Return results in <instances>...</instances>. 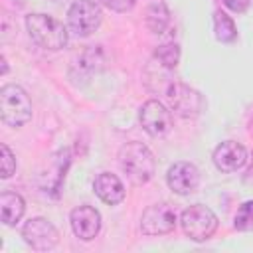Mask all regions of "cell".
<instances>
[{
	"label": "cell",
	"instance_id": "6",
	"mask_svg": "<svg viewBox=\"0 0 253 253\" xmlns=\"http://www.w3.org/2000/svg\"><path fill=\"white\" fill-rule=\"evenodd\" d=\"M164 95L170 103V111H174L182 119H196L204 111L202 95L180 81H170Z\"/></svg>",
	"mask_w": 253,
	"mask_h": 253
},
{
	"label": "cell",
	"instance_id": "12",
	"mask_svg": "<svg viewBox=\"0 0 253 253\" xmlns=\"http://www.w3.org/2000/svg\"><path fill=\"white\" fill-rule=\"evenodd\" d=\"M211 160H213L215 168L221 172H237L247 162V150L241 142L225 140L215 146Z\"/></svg>",
	"mask_w": 253,
	"mask_h": 253
},
{
	"label": "cell",
	"instance_id": "14",
	"mask_svg": "<svg viewBox=\"0 0 253 253\" xmlns=\"http://www.w3.org/2000/svg\"><path fill=\"white\" fill-rule=\"evenodd\" d=\"M0 211H2V223L4 225H16L26 211V202L20 194L4 190L0 194Z\"/></svg>",
	"mask_w": 253,
	"mask_h": 253
},
{
	"label": "cell",
	"instance_id": "1",
	"mask_svg": "<svg viewBox=\"0 0 253 253\" xmlns=\"http://www.w3.org/2000/svg\"><path fill=\"white\" fill-rule=\"evenodd\" d=\"M119 164H121L123 172L126 174V178L134 186L146 184L154 176V170H156V162H154L150 148L142 142H136V140L121 146Z\"/></svg>",
	"mask_w": 253,
	"mask_h": 253
},
{
	"label": "cell",
	"instance_id": "2",
	"mask_svg": "<svg viewBox=\"0 0 253 253\" xmlns=\"http://www.w3.org/2000/svg\"><path fill=\"white\" fill-rule=\"evenodd\" d=\"M26 30L30 38L43 49L57 51L67 45L69 42V32L67 28L53 16L49 14H28L26 16Z\"/></svg>",
	"mask_w": 253,
	"mask_h": 253
},
{
	"label": "cell",
	"instance_id": "4",
	"mask_svg": "<svg viewBox=\"0 0 253 253\" xmlns=\"http://www.w3.org/2000/svg\"><path fill=\"white\" fill-rule=\"evenodd\" d=\"M180 225H182V231L190 239H194V241H206L217 229V215L208 206L194 204V206H190V208H186L182 211Z\"/></svg>",
	"mask_w": 253,
	"mask_h": 253
},
{
	"label": "cell",
	"instance_id": "16",
	"mask_svg": "<svg viewBox=\"0 0 253 253\" xmlns=\"http://www.w3.org/2000/svg\"><path fill=\"white\" fill-rule=\"evenodd\" d=\"M213 32H215V38L223 43H229L237 38V28L233 20L225 12H219V10L213 14Z\"/></svg>",
	"mask_w": 253,
	"mask_h": 253
},
{
	"label": "cell",
	"instance_id": "9",
	"mask_svg": "<svg viewBox=\"0 0 253 253\" xmlns=\"http://www.w3.org/2000/svg\"><path fill=\"white\" fill-rule=\"evenodd\" d=\"M24 241L36 251H49L59 243V231L45 217H32L22 227Z\"/></svg>",
	"mask_w": 253,
	"mask_h": 253
},
{
	"label": "cell",
	"instance_id": "5",
	"mask_svg": "<svg viewBox=\"0 0 253 253\" xmlns=\"http://www.w3.org/2000/svg\"><path fill=\"white\" fill-rule=\"evenodd\" d=\"M101 22H103L101 6L93 0H75L67 10V26L79 38H87L93 32H97Z\"/></svg>",
	"mask_w": 253,
	"mask_h": 253
},
{
	"label": "cell",
	"instance_id": "20",
	"mask_svg": "<svg viewBox=\"0 0 253 253\" xmlns=\"http://www.w3.org/2000/svg\"><path fill=\"white\" fill-rule=\"evenodd\" d=\"M99 2L103 6H107L109 10H113V12H126L134 6L136 0H99Z\"/></svg>",
	"mask_w": 253,
	"mask_h": 253
},
{
	"label": "cell",
	"instance_id": "8",
	"mask_svg": "<svg viewBox=\"0 0 253 253\" xmlns=\"http://www.w3.org/2000/svg\"><path fill=\"white\" fill-rule=\"evenodd\" d=\"M176 211L170 204L160 202V204H152L142 211L140 217V229L146 235H164L174 231L176 227Z\"/></svg>",
	"mask_w": 253,
	"mask_h": 253
},
{
	"label": "cell",
	"instance_id": "21",
	"mask_svg": "<svg viewBox=\"0 0 253 253\" xmlns=\"http://www.w3.org/2000/svg\"><path fill=\"white\" fill-rule=\"evenodd\" d=\"M231 12H237V14H241V12H245L247 10V6H249V0H221Z\"/></svg>",
	"mask_w": 253,
	"mask_h": 253
},
{
	"label": "cell",
	"instance_id": "19",
	"mask_svg": "<svg viewBox=\"0 0 253 253\" xmlns=\"http://www.w3.org/2000/svg\"><path fill=\"white\" fill-rule=\"evenodd\" d=\"M0 152H2V178H10L16 172V158L12 154V150L8 148V144H0Z\"/></svg>",
	"mask_w": 253,
	"mask_h": 253
},
{
	"label": "cell",
	"instance_id": "10",
	"mask_svg": "<svg viewBox=\"0 0 253 253\" xmlns=\"http://www.w3.org/2000/svg\"><path fill=\"white\" fill-rule=\"evenodd\" d=\"M166 184L174 194L188 196V194L196 192V188L200 184V170L192 162H184V160L182 162H174L168 168Z\"/></svg>",
	"mask_w": 253,
	"mask_h": 253
},
{
	"label": "cell",
	"instance_id": "17",
	"mask_svg": "<svg viewBox=\"0 0 253 253\" xmlns=\"http://www.w3.org/2000/svg\"><path fill=\"white\" fill-rule=\"evenodd\" d=\"M154 57L158 59V63H162L166 69H174L178 65L180 59V47L176 43H162L158 45V49L154 51Z\"/></svg>",
	"mask_w": 253,
	"mask_h": 253
},
{
	"label": "cell",
	"instance_id": "7",
	"mask_svg": "<svg viewBox=\"0 0 253 253\" xmlns=\"http://www.w3.org/2000/svg\"><path fill=\"white\" fill-rule=\"evenodd\" d=\"M138 123L140 126L154 138L164 136L172 128V111L158 99L146 101L138 111Z\"/></svg>",
	"mask_w": 253,
	"mask_h": 253
},
{
	"label": "cell",
	"instance_id": "11",
	"mask_svg": "<svg viewBox=\"0 0 253 253\" xmlns=\"http://www.w3.org/2000/svg\"><path fill=\"white\" fill-rule=\"evenodd\" d=\"M69 223L75 237L91 241L101 231V213L93 206H77L69 213Z\"/></svg>",
	"mask_w": 253,
	"mask_h": 253
},
{
	"label": "cell",
	"instance_id": "22",
	"mask_svg": "<svg viewBox=\"0 0 253 253\" xmlns=\"http://www.w3.org/2000/svg\"><path fill=\"white\" fill-rule=\"evenodd\" d=\"M245 182H247V184H251V182H253V162H251V166L247 168V174H245Z\"/></svg>",
	"mask_w": 253,
	"mask_h": 253
},
{
	"label": "cell",
	"instance_id": "3",
	"mask_svg": "<svg viewBox=\"0 0 253 253\" xmlns=\"http://www.w3.org/2000/svg\"><path fill=\"white\" fill-rule=\"evenodd\" d=\"M0 117L8 126H22L32 119V101L20 85H4L0 89Z\"/></svg>",
	"mask_w": 253,
	"mask_h": 253
},
{
	"label": "cell",
	"instance_id": "13",
	"mask_svg": "<svg viewBox=\"0 0 253 253\" xmlns=\"http://www.w3.org/2000/svg\"><path fill=\"white\" fill-rule=\"evenodd\" d=\"M93 190L95 194L109 206H117L125 200V186L123 182L111 174V172H101L95 180H93Z\"/></svg>",
	"mask_w": 253,
	"mask_h": 253
},
{
	"label": "cell",
	"instance_id": "15",
	"mask_svg": "<svg viewBox=\"0 0 253 253\" xmlns=\"http://www.w3.org/2000/svg\"><path fill=\"white\" fill-rule=\"evenodd\" d=\"M146 24L154 34H162L166 26L170 24V12L164 2H154L146 10Z\"/></svg>",
	"mask_w": 253,
	"mask_h": 253
},
{
	"label": "cell",
	"instance_id": "18",
	"mask_svg": "<svg viewBox=\"0 0 253 253\" xmlns=\"http://www.w3.org/2000/svg\"><path fill=\"white\" fill-rule=\"evenodd\" d=\"M233 227L237 231H251L253 229V200L239 206V210L233 217Z\"/></svg>",
	"mask_w": 253,
	"mask_h": 253
}]
</instances>
